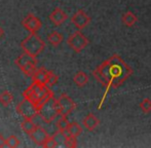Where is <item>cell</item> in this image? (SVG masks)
<instances>
[{"instance_id":"1","label":"cell","mask_w":151,"mask_h":148,"mask_svg":"<svg viewBox=\"0 0 151 148\" xmlns=\"http://www.w3.org/2000/svg\"><path fill=\"white\" fill-rule=\"evenodd\" d=\"M133 69L118 55H113L93 70V75L106 90L103 100L110 88H117L133 74Z\"/></svg>"},{"instance_id":"2","label":"cell","mask_w":151,"mask_h":148,"mask_svg":"<svg viewBox=\"0 0 151 148\" xmlns=\"http://www.w3.org/2000/svg\"><path fill=\"white\" fill-rule=\"evenodd\" d=\"M23 97L32 101L39 109L44 103L54 97V93L52 88H50L48 86L33 81L31 85H29L28 88H26L23 93Z\"/></svg>"},{"instance_id":"3","label":"cell","mask_w":151,"mask_h":148,"mask_svg":"<svg viewBox=\"0 0 151 148\" xmlns=\"http://www.w3.org/2000/svg\"><path fill=\"white\" fill-rule=\"evenodd\" d=\"M21 47H22L24 52L36 58L44 50L45 42L38 36L36 33H30L28 36L21 42Z\"/></svg>"},{"instance_id":"4","label":"cell","mask_w":151,"mask_h":148,"mask_svg":"<svg viewBox=\"0 0 151 148\" xmlns=\"http://www.w3.org/2000/svg\"><path fill=\"white\" fill-rule=\"evenodd\" d=\"M38 116H40L46 124H50L57 116H60V112H59L58 105H57V99L52 97L47 102L44 103L38 109Z\"/></svg>"},{"instance_id":"5","label":"cell","mask_w":151,"mask_h":148,"mask_svg":"<svg viewBox=\"0 0 151 148\" xmlns=\"http://www.w3.org/2000/svg\"><path fill=\"white\" fill-rule=\"evenodd\" d=\"M16 110L24 118L34 119L36 116H38V108L36 107V105L26 98H24V100H22L17 105Z\"/></svg>"},{"instance_id":"6","label":"cell","mask_w":151,"mask_h":148,"mask_svg":"<svg viewBox=\"0 0 151 148\" xmlns=\"http://www.w3.org/2000/svg\"><path fill=\"white\" fill-rule=\"evenodd\" d=\"M67 43L75 52H80L82 50L86 47L90 43L88 39L82 34L80 31H75L69 36L67 40Z\"/></svg>"},{"instance_id":"7","label":"cell","mask_w":151,"mask_h":148,"mask_svg":"<svg viewBox=\"0 0 151 148\" xmlns=\"http://www.w3.org/2000/svg\"><path fill=\"white\" fill-rule=\"evenodd\" d=\"M57 105H58L60 115H64V116L69 115L76 108V103L67 94H62L57 99Z\"/></svg>"},{"instance_id":"8","label":"cell","mask_w":151,"mask_h":148,"mask_svg":"<svg viewBox=\"0 0 151 148\" xmlns=\"http://www.w3.org/2000/svg\"><path fill=\"white\" fill-rule=\"evenodd\" d=\"M71 23L78 30H82L91 23V18L83 9H79L72 16Z\"/></svg>"},{"instance_id":"9","label":"cell","mask_w":151,"mask_h":148,"mask_svg":"<svg viewBox=\"0 0 151 148\" xmlns=\"http://www.w3.org/2000/svg\"><path fill=\"white\" fill-rule=\"evenodd\" d=\"M22 26L30 33H36L42 26V23L39 19L33 14H29L24 20L22 21Z\"/></svg>"},{"instance_id":"10","label":"cell","mask_w":151,"mask_h":148,"mask_svg":"<svg viewBox=\"0 0 151 148\" xmlns=\"http://www.w3.org/2000/svg\"><path fill=\"white\" fill-rule=\"evenodd\" d=\"M48 137H50V135L47 134V132L40 126H36L35 130L30 134L31 140L33 141L36 145H39V146H42V145L44 144V142L47 140Z\"/></svg>"},{"instance_id":"11","label":"cell","mask_w":151,"mask_h":148,"mask_svg":"<svg viewBox=\"0 0 151 148\" xmlns=\"http://www.w3.org/2000/svg\"><path fill=\"white\" fill-rule=\"evenodd\" d=\"M50 21L55 25V26H60L68 19V16L66 12H64L60 7H57L52 14H50Z\"/></svg>"},{"instance_id":"12","label":"cell","mask_w":151,"mask_h":148,"mask_svg":"<svg viewBox=\"0 0 151 148\" xmlns=\"http://www.w3.org/2000/svg\"><path fill=\"white\" fill-rule=\"evenodd\" d=\"M82 124H83L84 128H86V130L90 131V132H93V131H95L96 129L99 126L100 120H99V118L93 115V113H88V115L83 118Z\"/></svg>"},{"instance_id":"13","label":"cell","mask_w":151,"mask_h":148,"mask_svg":"<svg viewBox=\"0 0 151 148\" xmlns=\"http://www.w3.org/2000/svg\"><path fill=\"white\" fill-rule=\"evenodd\" d=\"M48 73H50V71L46 70L44 67H40V68H38L37 70H36V72L34 73V75L32 76V80L42 84V85H46Z\"/></svg>"},{"instance_id":"14","label":"cell","mask_w":151,"mask_h":148,"mask_svg":"<svg viewBox=\"0 0 151 148\" xmlns=\"http://www.w3.org/2000/svg\"><path fill=\"white\" fill-rule=\"evenodd\" d=\"M73 81L78 88H83L88 82V75L83 71H78L77 73L74 74Z\"/></svg>"},{"instance_id":"15","label":"cell","mask_w":151,"mask_h":148,"mask_svg":"<svg viewBox=\"0 0 151 148\" xmlns=\"http://www.w3.org/2000/svg\"><path fill=\"white\" fill-rule=\"evenodd\" d=\"M32 62L37 63V60H36V58H34V57L30 56V55L24 52V54H22L21 56H19L18 58L16 59V61H14V64L18 65V66L21 68V67L24 66V65L28 64V63H32Z\"/></svg>"},{"instance_id":"16","label":"cell","mask_w":151,"mask_h":148,"mask_svg":"<svg viewBox=\"0 0 151 148\" xmlns=\"http://www.w3.org/2000/svg\"><path fill=\"white\" fill-rule=\"evenodd\" d=\"M36 126H37V124H35L33 119H30V118H25V119L21 122V129L28 135H30L31 133L35 130Z\"/></svg>"},{"instance_id":"17","label":"cell","mask_w":151,"mask_h":148,"mask_svg":"<svg viewBox=\"0 0 151 148\" xmlns=\"http://www.w3.org/2000/svg\"><path fill=\"white\" fill-rule=\"evenodd\" d=\"M138 22V18L132 11H127L122 14V23L127 27H132Z\"/></svg>"},{"instance_id":"18","label":"cell","mask_w":151,"mask_h":148,"mask_svg":"<svg viewBox=\"0 0 151 148\" xmlns=\"http://www.w3.org/2000/svg\"><path fill=\"white\" fill-rule=\"evenodd\" d=\"M12 100H14V97H12V93L8 92V91H3V92L0 94V104L4 107H7L12 104Z\"/></svg>"},{"instance_id":"19","label":"cell","mask_w":151,"mask_h":148,"mask_svg":"<svg viewBox=\"0 0 151 148\" xmlns=\"http://www.w3.org/2000/svg\"><path fill=\"white\" fill-rule=\"evenodd\" d=\"M36 64H37V63H35V62L28 63V64H26V65H24V66H22L20 69L23 71V73H24L26 76L32 77V76L34 75V73L36 72V70L38 69L37 67H36Z\"/></svg>"},{"instance_id":"20","label":"cell","mask_w":151,"mask_h":148,"mask_svg":"<svg viewBox=\"0 0 151 148\" xmlns=\"http://www.w3.org/2000/svg\"><path fill=\"white\" fill-rule=\"evenodd\" d=\"M47 41L50 42V44H52V46H58L61 44V42L63 41V36L57 31L52 32L47 36Z\"/></svg>"},{"instance_id":"21","label":"cell","mask_w":151,"mask_h":148,"mask_svg":"<svg viewBox=\"0 0 151 148\" xmlns=\"http://www.w3.org/2000/svg\"><path fill=\"white\" fill-rule=\"evenodd\" d=\"M68 131H69L70 135L74 137H78L82 134V128L77 122H70L69 126H68Z\"/></svg>"},{"instance_id":"22","label":"cell","mask_w":151,"mask_h":148,"mask_svg":"<svg viewBox=\"0 0 151 148\" xmlns=\"http://www.w3.org/2000/svg\"><path fill=\"white\" fill-rule=\"evenodd\" d=\"M70 122L68 121L67 116L60 115V118L57 121V129H58L59 132H64V131L68 130V126H69Z\"/></svg>"},{"instance_id":"23","label":"cell","mask_w":151,"mask_h":148,"mask_svg":"<svg viewBox=\"0 0 151 148\" xmlns=\"http://www.w3.org/2000/svg\"><path fill=\"white\" fill-rule=\"evenodd\" d=\"M20 144H21L20 139H19L17 136H14V135H12V136H9L7 139H6V146H8L10 148L19 147Z\"/></svg>"},{"instance_id":"24","label":"cell","mask_w":151,"mask_h":148,"mask_svg":"<svg viewBox=\"0 0 151 148\" xmlns=\"http://www.w3.org/2000/svg\"><path fill=\"white\" fill-rule=\"evenodd\" d=\"M140 108L143 111V113L148 114L151 112V100L148 98L144 99L141 103H140Z\"/></svg>"},{"instance_id":"25","label":"cell","mask_w":151,"mask_h":148,"mask_svg":"<svg viewBox=\"0 0 151 148\" xmlns=\"http://www.w3.org/2000/svg\"><path fill=\"white\" fill-rule=\"evenodd\" d=\"M59 80V76L56 75L52 71H50L48 73V77H47V81H46V86H48L50 88H52L55 84L58 82Z\"/></svg>"},{"instance_id":"26","label":"cell","mask_w":151,"mask_h":148,"mask_svg":"<svg viewBox=\"0 0 151 148\" xmlns=\"http://www.w3.org/2000/svg\"><path fill=\"white\" fill-rule=\"evenodd\" d=\"M58 146H59L58 142H57L56 139H55L54 135L48 137V139L44 142V144L42 145V147H44V148H55V147H58Z\"/></svg>"},{"instance_id":"27","label":"cell","mask_w":151,"mask_h":148,"mask_svg":"<svg viewBox=\"0 0 151 148\" xmlns=\"http://www.w3.org/2000/svg\"><path fill=\"white\" fill-rule=\"evenodd\" d=\"M65 146L69 147V148H74L77 146V137H74V136L66 137Z\"/></svg>"},{"instance_id":"28","label":"cell","mask_w":151,"mask_h":148,"mask_svg":"<svg viewBox=\"0 0 151 148\" xmlns=\"http://www.w3.org/2000/svg\"><path fill=\"white\" fill-rule=\"evenodd\" d=\"M6 146V139L2 136V134H0V148Z\"/></svg>"},{"instance_id":"29","label":"cell","mask_w":151,"mask_h":148,"mask_svg":"<svg viewBox=\"0 0 151 148\" xmlns=\"http://www.w3.org/2000/svg\"><path fill=\"white\" fill-rule=\"evenodd\" d=\"M3 34H4V32H3V29L0 27V38H1L2 36H3Z\"/></svg>"}]
</instances>
